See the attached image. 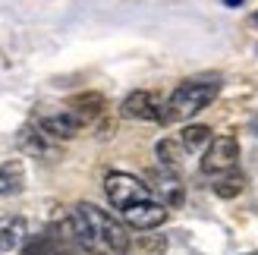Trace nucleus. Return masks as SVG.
Here are the masks:
<instances>
[{
	"label": "nucleus",
	"mask_w": 258,
	"mask_h": 255,
	"mask_svg": "<svg viewBox=\"0 0 258 255\" xmlns=\"http://www.w3.org/2000/svg\"><path fill=\"white\" fill-rule=\"evenodd\" d=\"M249 130H252V133H255V136H258V113H255V120H252V123H249Z\"/></svg>",
	"instance_id": "obj_18"
},
{
	"label": "nucleus",
	"mask_w": 258,
	"mask_h": 255,
	"mask_svg": "<svg viewBox=\"0 0 258 255\" xmlns=\"http://www.w3.org/2000/svg\"><path fill=\"white\" fill-rule=\"evenodd\" d=\"M227 7H242V0H224Z\"/></svg>",
	"instance_id": "obj_19"
},
{
	"label": "nucleus",
	"mask_w": 258,
	"mask_h": 255,
	"mask_svg": "<svg viewBox=\"0 0 258 255\" xmlns=\"http://www.w3.org/2000/svg\"><path fill=\"white\" fill-rule=\"evenodd\" d=\"M120 113L126 120H145V123H161L164 117V104L158 98H154L151 92H129L123 98V104H120Z\"/></svg>",
	"instance_id": "obj_6"
},
{
	"label": "nucleus",
	"mask_w": 258,
	"mask_h": 255,
	"mask_svg": "<svg viewBox=\"0 0 258 255\" xmlns=\"http://www.w3.org/2000/svg\"><path fill=\"white\" fill-rule=\"evenodd\" d=\"M63 227H67L70 236L76 239V246L88 255H126L129 243H133L129 233H126V227L113 218L110 211L92 205V202L73 205Z\"/></svg>",
	"instance_id": "obj_1"
},
{
	"label": "nucleus",
	"mask_w": 258,
	"mask_h": 255,
	"mask_svg": "<svg viewBox=\"0 0 258 255\" xmlns=\"http://www.w3.org/2000/svg\"><path fill=\"white\" fill-rule=\"evenodd\" d=\"M239 161V142L236 136H217L211 139V145L205 148L202 155V173L208 176H221V173H230Z\"/></svg>",
	"instance_id": "obj_5"
},
{
	"label": "nucleus",
	"mask_w": 258,
	"mask_h": 255,
	"mask_svg": "<svg viewBox=\"0 0 258 255\" xmlns=\"http://www.w3.org/2000/svg\"><path fill=\"white\" fill-rule=\"evenodd\" d=\"M82 249L76 246L67 227H47V230L29 236L22 243V255H79Z\"/></svg>",
	"instance_id": "obj_4"
},
{
	"label": "nucleus",
	"mask_w": 258,
	"mask_h": 255,
	"mask_svg": "<svg viewBox=\"0 0 258 255\" xmlns=\"http://www.w3.org/2000/svg\"><path fill=\"white\" fill-rule=\"evenodd\" d=\"M214 196L217 199H236L242 189H246V173H239V170H230V173H221L214 180Z\"/></svg>",
	"instance_id": "obj_15"
},
{
	"label": "nucleus",
	"mask_w": 258,
	"mask_h": 255,
	"mask_svg": "<svg viewBox=\"0 0 258 255\" xmlns=\"http://www.w3.org/2000/svg\"><path fill=\"white\" fill-rule=\"evenodd\" d=\"M154 155H158V161H161L164 170H173V173H176V167L183 164L186 148H183V142H179V139H161V142L154 145Z\"/></svg>",
	"instance_id": "obj_14"
},
{
	"label": "nucleus",
	"mask_w": 258,
	"mask_h": 255,
	"mask_svg": "<svg viewBox=\"0 0 258 255\" xmlns=\"http://www.w3.org/2000/svg\"><path fill=\"white\" fill-rule=\"evenodd\" d=\"M164 249H167L164 236H158V233H142L139 239L129 243V252L126 255H164Z\"/></svg>",
	"instance_id": "obj_16"
},
{
	"label": "nucleus",
	"mask_w": 258,
	"mask_h": 255,
	"mask_svg": "<svg viewBox=\"0 0 258 255\" xmlns=\"http://www.w3.org/2000/svg\"><path fill=\"white\" fill-rule=\"evenodd\" d=\"M19 148L25 151V155H32V158H50L54 155V145H50V136L41 130V126H22L19 130Z\"/></svg>",
	"instance_id": "obj_10"
},
{
	"label": "nucleus",
	"mask_w": 258,
	"mask_h": 255,
	"mask_svg": "<svg viewBox=\"0 0 258 255\" xmlns=\"http://www.w3.org/2000/svg\"><path fill=\"white\" fill-rule=\"evenodd\" d=\"M67 110H73L76 117L82 120V126H88L92 120L101 117V110H104V98H101L98 92H85V95H76L67 101Z\"/></svg>",
	"instance_id": "obj_12"
},
{
	"label": "nucleus",
	"mask_w": 258,
	"mask_h": 255,
	"mask_svg": "<svg viewBox=\"0 0 258 255\" xmlns=\"http://www.w3.org/2000/svg\"><path fill=\"white\" fill-rule=\"evenodd\" d=\"M252 22H255V25H258V13H252Z\"/></svg>",
	"instance_id": "obj_20"
},
{
	"label": "nucleus",
	"mask_w": 258,
	"mask_h": 255,
	"mask_svg": "<svg viewBox=\"0 0 258 255\" xmlns=\"http://www.w3.org/2000/svg\"><path fill=\"white\" fill-rule=\"evenodd\" d=\"M22 243H25V221L19 218V214L0 218V255L16 252Z\"/></svg>",
	"instance_id": "obj_11"
},
{
	"label": "nucleus",
	"mask_w": 258,
	"mask_h": 255,
	"mask_svg": "<svg viewBox=\"0 0 258 255\" xmlns=\"http://www.w3.org/2000/svg\"><path fill=\"white\" fill-rule=\"evenodd\" d=\"M123 221H126V227H133V230L148 233V230H158V227L167 221V208L161 205L158 199H151V202H142V205L126 208Z\"/></svg>",
	"instance_id": "obj_7"
},
{
	"label": "nucleus",
	"mask_w": 258,
	"mask_h": 255,
	"mask_svg": "<svg viewBox=\"0 0 258 255\" xmlns=\"http://www.w3.org/2000/svg\"><path fill=\"white\" fill-rule=\"evenodd\" d=\"M179 142H183L186 151H199L202 145H211V130L202 126V123H192V126H186V130L179 133Z\"/></svg>",
	"instance_id": "obj_17"
},
{
	"label": "nucleus",
	"mask_w": 258,
	"mask_h": 255,
	"mask_svg": "<svg viewBox=\"0 0 258 255\" xmlns=\"http://www.w3.org/2000/svg\"><path fill=\"white\" fill-rule=\"evenodd\" d=\"M154 180V186H151V193L158 196V202L164 208H179L186 202V189H183V183H179V176L173 173V170H158L151 176Z\"/></svg>",
	"instance_id": "obj_8"
},
{
	"label": "nucleus",
	"mask_w": 258,
	"mask_h": 255,
	"mask_svg": "<svg viewBox=\"0 0 258 255\" xmlns=\"http://www.w3.org/2000/svg\"><path fill=\"white\" fill-rule=\"evenodd\" d=\"M25 189V167L19 158L0 164V196H19Z\"/></svg>",
	"instance_id": "obj_13"
},
{
	"label": "nucleus",
	"mask_w": 258,
	"mask_h": 255,
	"mask_svg": "<svg viewBox=\"0 0 258 255\" xmlns=\"http://www.w3.org/2000/svg\"><path fill=\"white\" fill-rule=\"evenodd\" d=\"M38 126H41L50 139H76V136L85 130L82 120L76 117L73 110H67V107L57 110V113H44V117L38 120Z\"/></svg>",
	"instance_id": "obj_9"
},
{
	"label": "nucleus",
	"mask_w": 258,
	"mask_h": 255,
	"mask_svg": "<svg viewBox=\"0 0 258 255\" xmlns=\"http://www.w3.org/2000/svg\"><path fill=\"white\" fill-rule=\"evenodd\" d=\"M221 92V79H186L173 88V95L164 104V117L161 123H176V120H189L199 110H205Z\"/></svg>",
	"instance_id": "obj_2"
},
{
	"label": "nucleus",
	"mask_w": 258,
	"mask_h": 255,
	"mask_svg": "<svg viewBox=\"0 0 258 255\" xmlns=\"http://www.w3.org/2000/svg\"><path fill=\"white\" fill-rule=\"evenodd\" d=\"M104 193L110 199V205L120 208V214L126 208H133V205H142V202H151L154 199L148 183H142L139 176L123 173V170H113V173L104 176Z\"/></svg>",
	"instance_id": "obj_3"
}]
</instances>
